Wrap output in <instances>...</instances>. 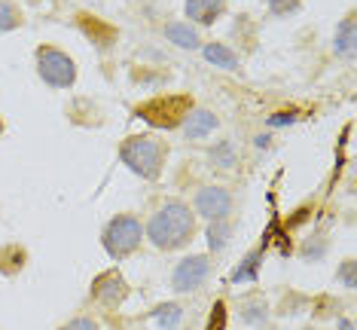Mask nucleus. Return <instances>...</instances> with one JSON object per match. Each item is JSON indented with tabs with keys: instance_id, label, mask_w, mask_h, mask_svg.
<instances>
[{
	"instance_id": "f257e3e1",
	"label": "nucleus",
	"mask_w": 357,
	"mask_h": 330,
	"mask_svg": "<svg viewBox=\"0 0 357 330\" xmlns=\"http://www.w3.org/2000/svg\"><path fill=\"white\" fill-rule=\"evenodd\" d=\"M196 230H199L196 211L181 199H168L147 220L144 239H150L153 248H159V251H181L196 239Z\"/></svg>"
},
{
	"instance_id": "f03ea898",
	"label": "nucleus",
	"mask_w": 357,
	"mask_h": 330,
	"mask_svg": "<svg viewBox=\"0 0 357 330\" xmlns=\"http://www.w3.org/2000/svg\"><path fill=\"white\" fill-rule=\"evenodd\" d=\"M165 156H168V147L156 135H132V138L119 144L123 165L141 181H159L162 168H165Z\"/></svg>"
},
{
	"instance_id": "7ed1b4c3",
	"label": "nucleus",
	"mask_w": 357,
	"mask_h": 330,
	"mask_svg": "<svg viewBox=\"0 0 357 330\" xmlns=\"http://www.w3.org/2000/svg\"><path fill=\"white\" fill-rule=\"evenodd\" d=\"M196 107L190 92H177V95H153V98L135 104V117L144 119L153 128H177L183 126V119L190 117V110Z\"/></svg>"
},
{
	"instance_id": "20e7f679",
	"label": "nucleus",
	"mask_w": 357,
	"mask_h": 330,
	"mask_svg": "<svg viewBox=\"0 0 357 330\" xmlns=\"http://www.w3.org/2000/svg\"><path fill=\"white\" fill-rule=\"evenodd\" d=\"M141 241H144V227L135 214H116L101 232V245L113 260L132 257L137 248H141Z\"/></svg>"
},
{
	"instance_id": "39448f33",
	"label": "nucleus",
	"mask_w": 357,
	"mask_h": 330,
	"mask_svg": "<svg viewBox=\"0 0 357 330\" xmlns=\"http://www.w3.org/2000/svg\"><path fill=\"white\" fill-rule=\"evenodd\" d=\"M34 59H37V74L50 89H70L77 83V61L59 46L50 43L37 46Z\"/></svg>"
},
{
	"instance_id": "423d86ee",
	"label": "nucleus",
	"mask_w": 357,
	"mask_h": 330,
	"mask_svg": "<svg viewBox=\"0 0 357 330\" xmlns=\"http://www.w3.org/2000/svg\"><path fill=\"white\" fill-rule=\"evenodd\" d=\"M208 276H211V257L208 254H190V257H183V260L174 267L172 287L177 294L199 291V287L208 281Z\"/></svg>"
},
{
	"instance_id": "0eeeda50",
	"label": "nucleus",
	"mask_w": 357,
	"mask_h": 330,
	"mask_svg": "<svg viewBox=\"0 0 357 330\" xmlns=\"http://www.w3.org/2000/svg\"><path fill=\"white\" fill-rule=\"evenodd\" d=\"M232 193L226 187H217V183H211V187H202L196 193V205H192V211H196V217H205V220H229L232 214Z\"/></svg>"
},
{
	"instance_id": "6e6552de",
	"label": "nucleus",
	"mask_w": 357,
	"mask_h": 330,
	"mask_svg": "<svg viewBox=\"0 0 357 330\" xmlns=\"http://www.w3.org/2000/svg\"><path fill=\"white\" fill-rule=\"evenodd\" d=\"M92 300L101 306V309H119L128 297V281L123 278L119 269H104L101 276H95L92 281Z\"/></svg>"
},
{
	"instance_id": "1a4fd4ad",
	"label": "nucleus",
	"mask_w": 357,
	"mask_h": 330,
	"mask_svg": "<svg viewBox=\"0 0 357 330\" xmlns=\"http://www.w3.org/2000/svg\"><path fill=\"white\" fill-rule=\"evenodd\" d=\"M77 28L83 31L86 40H92L95 50H101V52H107L119 40V28L104 22L101 15H95V13H77Z\"/></svg>"
},
{
	"instance_id": "9d476101",
	"label": "nucleus",
	"mask_w": 357,
	"mask_h": 330,
	"mask_svg": "<svg viewBox=\"0 0 357 330\" xmlns=\"http://www.w3.org/2000/svg\"><path fill=\"white\" fill-rule=\"evenodd\" d=\"M226 3H229V0H183V13L190 22L208 28L226 13Z\"/></svg>"
},
{
	"instance_id": "9b49d317",
	"label": "nucleus",
	"mask_w": 357,
	"mask_h": 330,
	"mask_svg": "<svg viewBox=\"0 0 357 330\" xmlns=\"http://www.w3.org/2000/svg\"><path fill=\"white\" fill-rule=\"evenodd\" d=\"M354 46H357V22H354V13H348L345 19L336 25V34H333V52H336V59L354 61Z\"/></svg>"
},
{
	"instance_id": "f8f14e48",
	"label": "nucleus",
	"mask_w": 357,
	"mask_h": 330,
	"mask_svg": "<svg viewBox=\"0 0 357 330\" xmlns=\"http://www.w3.org/2000/svg\"><path fill=\"white\" fill-rule=\"evenodd\" d=\"M217 123H220V119L211 114V110H205V107H192V110H190V117L183 119V135H186L190 141L208 138V135L217 128Z\"/></svg>"
},
{
	"instance_id": "ddd939ff",
	"label": "nucleus",
	"mask_w": 357,
	"mask_h": 330,
	"mask_svg": "<svg viewBox=\"0 0 357 330\" xmlns=\"http://www.w3.org/2000/svg\"><path fill=\"white\" fill-rule=\"evenodd\" d=\"M25 267H28V251L19 245V241H6V245H0V276L13 278V276H19Z\"/></svg>"
},
{
	"instance_id": "4468645a",
	"label": "nucleus",
	"mask_w": 357,
	"mask_h": 330,
	"mask_svg": "<svg viewBox=\"0 0 357 330\" xmlns=\"http://www.w3.org/2000/svg\"><path fill=\"white\" fill-rule=\"evenodd\" d=\"M162 34H165V40H168V43L181 46V50H199V46H202V37H199V31L192 28L190 22H168Z\"/></svg>"
},
{
	"instance_id": "2eb2a0df",
	"label": "nucleus",
	"mask_w": 357,
	"mask_h": 330,
	"mask_svg": "<svg viewBox=\"0 0 357 330\" xmlns=\"http://www.w3.org/2000/svg\"><path fill=\"white\" fill-rule=\"evenodd\" d=\"M202 52H205V59L214 64V68H223V70H241L238 55H235L226 43H205V46H202Z\"/></svg>"
},
{
	"instance_id": "dca6fc26",
	"label": "nucleus",
	"mask_w": 357,
	"mask_h": 330,
	"mask_svg": "<svg viewBox=\"0 0 357 330\" xmlns=\"http://www.w3.org/2000/svg\"><path fill=\"white\" fill-rule=\"evenodd\" d=\"M241 321L250 327H263L266 321H269V306H266L263 297H248V300L241 303Z\"/></svg>"
},
{
	"instance_id": "f3484780",
	"label": "nucleus",
	"mask_w": 357,
	"mask_h": 330,
	"mask_svg": "<svg viewBox=\"0 0 357 330\" xmlns=\"http://www.w3.org/2000/svg\"><path fill=\"white\" fill-rule=\"evenodd\" d=\"M263 239H266L263 245L254 248V251H250V254L245 257V263H241V267L232 272V281H235V285H241V281H257V267H259V257H263L266 245H269V232H266Z\"/></svg>"
},
{
	"instance_id": "a211bd4d",
	"label": "nucleus",
	"mask_w": 357,
	"mask_h": 330,
	"mask_svg": "<svg viewBox=\"0 0 357 330\" xmlns=\"http://www.w3.org/2000/svg\"><path fill=\"white\" fill-rule=\"evenodd\" d=\"M208 159H211V165L214 168H232V165H238V150H235V144L232 141H220V144H214V147L208 150Z\"/></svg>"
},
{
	"instance_id": "6ab92c4d",
	"label": "nucleus",
	"mask_w": 357,
	"mask_h": 330,
	"mask_svg": "<svg viewBox=\"0 0 357 330\" xmlns=\"http://www.w3.org/2000/svg\"><path fill=\"white\" fill-rule=\"evenodd\" d=\"M208 248L214 254H220L226 245H229V239H232V223L229 220H211L208 223Z\"/></svg>"
},
{
	"instance_id": "aec40b11",
	"label": "nucleus",
	"mask_w": 357,
	"mask_h": 330,
	"mask_svg": "<svg viewBox=\"0 0 357 330\" xmlns=\"http://www.w3.org/2000/svg\"><path fill=\"white\" fill-rule=\"evenodd\" d=\"M181 318H183V309L177 303H162L153 309V321H156L162 330H174L181 324Z\"/></svg>"
},
{
	"instance_id": "412c9836",
	"label": "nucleus",
	"mask_w": 357,
	"mask_h": 330,
	"mask_svg": "<svg viewBox=\"0 0 357 330\" xmlns=\"http://www.w3.org/2000/svg\"><path fill=\"white\" fill-rule=\"evenodd\" d=\"M22 10L15 0H0V34H10V31L22 28Z\"/></svg>"
},
{
	"instance_id": "4be33fe9",
	"label": "nucleus",
	"mask_w": 357,
	"mask_h": 330,
	"mask_svg": "<svg viewBox=\"0 0 357 330\" xmlns=\"http://www.w3.org/2000/svg\"><path fill=\"white\" fill-rule=\"evenodd\" d=\"M308 306H312V315L314 318H333V315H339V303L333 300L330 294L314 297V300H308Z\"/></svg>"
},
{
	"instance_id": "5701e85b",
	"label": "nucleus",
	"mask_w": 357,
	"mask_h": 330,
	"mask_svg": "<svg viewBox=\"0 0 357 330\" xmlns=\"http://www.w3.org/2000/svg\"><path fill=\"white\" fill-rule=\"evenodd\" d=\"M266 6L275 19H287V15H296L303 10V0H266Z\"/></svg>"
},
{
	"instance_id": "b1692460",
	"label": "nucleus",
	"mask_w": 357,
	"mask_h": 330,
	"mask_svg": "<svg viewBox=\"0 0 357 330\" xmlns=\"http://www.w3.org/2000/svg\"><path fill=\"white\" fill-rule=\"evenodd\" d=\"M336 281L345 287V291H354V287H357V263L351 260V257L339 263V269H336Z\"/></svg>"
},
{
	"instance_id": "393cba45",
	"label": "nucleus",
	"mask_w": 357,
	"mask_h": 330,
	"mask_svg": "<svg viewBox=\"0 0 357 330\" xmlns=\"http://www.w3.org/2000/svg\"><path fill=\"white\" fill-rule=\"evenodd\" d=\"M226 321H229V312H226V303L217 300L211 306V315H208V324L205 330H226Z\"/></svg>"
},
{
	"instance_id": "a878e982",
	"label": "nucleus",
	"mask_w": 357,
	"mask_h": 330,
	"mask_svg": "<svg viewBox=\"0 0 357 330\" xmlns=\"http://www.w3.org/2000/svg\"><path fill=\"white\" fill-rule=\"evenodd\" d=\"M59 330H101V327H98V321H95V318L79 315V318H74V321H68V324H61Z\"/></svg>"
},
{
	"instance_id": "bb28decb",
	"label": "nucleus",
	"mask_w": 357,
	"mask_h": 330,
	"mask_svg": "<svg viewBox=\"0 0 357 330\" xmlns=\"http://www.w3.org/2000/svg\"><path fill=\"white\" fill-rule=\"evenodd\" d=\"M281 123H294V117H287V114H275V117H269V126H281Z\"/></svg>"
},
{
	"instance_id": "cd10ccee",
	"label": "nucleus",
	"mask_w": 357,
	"mask_h": 330,
	"mask_svg": "<svg viewBox=\"0 0 357 330\" xmlns=\"http://www.w3.org/2000/svg\"><path fill=\"white\" fill-rule=\"evenodd\" d=\"M269 135H259V138H257V147H269Z\"/></svg>"
},
{
	"instance_id": "c85d7f7f",
	"label": "nucleus",
	"mask_w": 357,
	"mask_h": 330,
	"mask_svg": "<svg viewBox=\"0 0 357 330\" xmlns=\"http://www.w3.org/2000/svg\"><path fill=\"white\" fill-rule=\"evenodd\" d=\"M0 135H3V119H0Z\"/></svg>"
},
{
	"instance_id": "c756f323",
	"label": "nucleus",
	"mask_w": 357,
	"mask_h": 330,
	"mask_svg": "<svg viewBox=\"0 0 357 330\" xmlns=\"http://www.w3.org/2000/svg\"><path fill=\"white\" fill-rule=\"evenodd\" d=\"M305 330H312V327H305Z\"/></svg>"
}]
</instances>
